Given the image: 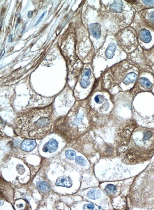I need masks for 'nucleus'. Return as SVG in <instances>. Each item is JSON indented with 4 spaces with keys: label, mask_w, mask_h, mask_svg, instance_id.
<instances>
[{
    "label": "nucleus",
    "mask_w": 154,
    "mask_h": 210,
    "mask_svg": "<svg viewBox=\"0 0 154 210\" xmlns=\"http://www.w3.org/2000/svg\"><path fill=\"white\" fill-rule=\"evenodd\" d=\"M53 112V106L51 105L32 110L21 115L15 120L17 134L25 138H42L51 129Z\"/></svg>",
    "instance_id": "f257e3e1"
},
{
    "label": "nucleus",
    "mask_w": 154,
    "mask_h": 210,
    "mask_svg": "<svg viewBox=\"0 0 154 210\" xmlns=\"http://www.w3.org/2000/svg\"><path fill=\"white\" fill-rule=\"evenodd\" d=\"M37 145L36 142L34 140H24L21 143V148L24 151L30 152L33 151Z\"/></svg>",
    "instance_id": "f03ea898"
},
{
    "label": "nucleus",
    "mask_w": 154,
    "mask_h": 210,
    "mask_svg": "<svg viewBox=\"0 0 154 210\" xmlns=\"http://www.w3.org/2000/svg\"><path fill=\"white\" fill-rule=\"evenodd\" d=\"M58 142L55 140L51 139L44 146L43 151L44 152H47L51 153L54 152L58 149Z\"/></svg>",
    "instance_id": "7ed1b4c3"
},
{
    "label": "nucleus",
    "mask_w": 154,
    "mask_h": 210,
    "mask_svg": "<svg viewBox=\"0 0 154 210\" xmlns=\"http://www.w3.org/2000/svg\"><path fill=\"white\" fill-rule=\"evenodd\" d=\"M89 29L91 35L93 37L96 39L99 38L101 35V30L100 26L98 24L94 23L90 25Z\"/></svg>",
    "instance_id": "20e7f679"
},
{
    "label": "nucleus",
    "mask_w": 154,
    "mask_h": 210,
    "mask_svg": "<svg viewBox=\"0 0 154 210\" xmlns=\"http://www.w3.org/2000/svg\"><path fill=\"white\" fill-rule=\"evenodd\" d=\"M72 185V180L68 177H62L57 180L55 185L57 186H62L70 187Z\"/></svg>",
    "instance_id": "39448f33"
},
{
    "label": "nucleus",
    "mask_w": 154,
    "mask_h": 210,
    "mask_svg": "<svg viewBox=\"0 0 154 210\" xmlns=\"http://www.w3.org/2000/svg\"><path fill=\"white\" fill-rule=\"evenodd\" d=\"M90 74L91 72L90 70L85 69L80 82V86L82 87L86 88L89 85L90 82L89 81V77L90 75Z\"/></svg>",
    "instance_id": "423d86ee"
},
{
    "label": "nucleus",
    "mask_w": 154,
    "mask_h": 210,
    "mask_svg": "<svg viewBox=\"0 0 154 210\" xmlns=\"http://www.w3.org/2000/svg\"><path fill=\"white\" fill-rule=\"evenodd\" d=\"M139 36L141 40L145 43H149L151 40V34L146 29L140 31Z\"/></svg>",
    "instance_id": "0eeeda50"
},
{
    "label": "nucleus",
    "mask_w": 154,
    "mask_h": 210,
    "mask_svg": "<svg viewBox=\"0 0 154 210\" xmlns=\"http://www.w3.org/2000/svg\"><path fill=\"white\" fill-rule=\"evenodd\" d=\"M137 78V75L134 73H129L126 76L125 78L123 80V82L126 85L133 83L135 81Z\"/></svg>",
    "instance_id": "6e6552de"
},
{
    "label": "nucleus",
    "mask_w": 154,
    "mask_h": 210,
    "mask_svg": "<svg viewBox=\"0 0 154 210\" xmlns=\"http://www.w3.org/2000/svg\"><path fill=\"white\" fill-rule=\"evenodd\" d=\"M116 49V45L114 43L109 45L105 52V55L108 59L112 58L114 55L115 51Z\"/></svg>",
    "instance_id": "1a4fd4ad"
},
{
    "label": "nucleus",
    "mask_w": 154,
    "mask_h": 210,
    "mask_svg": "<svg viewBox=\"0 0 154 210\" xmlns=\"http://www.w3.org/2000/svg\"><path fill=\"white\" fill-rule=\"evenodd\" d=\"M101 195V192L96 189L91 190L87 194V196L89 198L94 200L99 199Z\"/></svg>",
    "instance_id": "9d476101"
},
{
    "label": "nucleus",
    "mask_w": 154,
    "mask_h": 210,
    "mask_svg": "<svg viewBox=\"0 0 154 210\" xmlns=\"http://www.w3.org/2000/svg\"><path fill=\"white\" fill-rule=\"evenodd\" d=\"M140 85L144 88L149 89L152 87V83L148 79L145 78H141L139 80Z\"/></svg>",
    "instance_id": "9b49d317"
},
{
    "label": "nucleus",
    "mask_w": 154,
    "mask_h": 210,
    "mask_svg": "<svg viewBox=\"0 0 154 210\" xmlns=\"http://www.w3.org/2000/svg\"><path fill=\"white\" fill-rule=\"evenodd\" d=\"M38 188L43 193H47L49 191V186L45 181H40L37 184Z\"/></svg>",
    "instance_id": "f8f14e48"
},
{
    "label": "nucleus",
    "mask_w": 154,
    "mask_h": 210,
    "mask_svg": "<svg viewBox=\"0 0 154 210\" xmlns=\"http://www.w3.org/2000/svg\"><path fill=\"white\" fill-rule=\"evenodd\" d=\"M119 2L116 1L110 7L111 11L115 13H120L122 10V6Z\"/></svg>",
    "instance_id": "ddd939ff"
},
{
    "label": "nucleus",
    "mask_w": 154,
    "mask_h": 210,
    "mask_svg": "<svg viewBox=\"0 0 154 210\" xmlns=\"http://www.w3.org/2000/svg\"><path fill=\"white\" fill-rule=\"evenodd\" d=\"M66 156L69 159L73 160L76 158V154L74 151L68 150L66 152Z\"/></svg>",
    "instance_id": "4468645a"
},
{
    "label": "nucleus",
    "mask_w": 154,
    "mask_h": 210,
    "mask_svg": "<svg viewBox=\"0 0 154 210\" xmlns=\"http://www.w3.org/2000/svg\"><path fill=\"white\" fill-rule=\"evenodd\" d=\"M105 191L108 193L114 194L117 191V188L114 185L110 184L106 186Z\"/></svg>",
    "instance_id": "2eb2a0df"
},
{
    "label": "nucleus",
    "mask_w": 154,
    "mask_h": 210,
    "mask_svg": "<svg viewBox=\"0 0 154 210\" xmlns=\"http://www.w3.org/2000/svg\"><path fill=\"white\" fill-rule=\"evenodd\" d=\"M76 162L77 164L83 167L86 166L87 164V162L86 160L81 156H78L76 157Z\"/></svg>",
    "instance_id": "dca6fc26"
},
{
    "label": "nucleus",
    "mask_w": 154,
    "mask_h": 210,
    "mask_svg": "<svg viewBox=\"0 0 154 210\" xmlns=\"http://www.w3.org/2000/svg\"><path fill=\"white\" fill-rule=\"evenodd\" d=\"M104 99L103 96L101 95H97L94 98V100L96 102L99 103L102 102Z\"/></svg>",
    "instance_id": "f3484780"
},
{
    "label": "nucleus",
    "mask_w": 154,
    "mask_h": 210,
    "mask_svg": "<svg viewBox=\"0 0 154 210\" xmlns=\"http://www.w3.org/2000/svg\"><path fill=\"white\" fill-rule=\"evenodd\" d=\"M152 135V132L151 131H148L144 134L143 139L144 140H148L150 138Z\"/></svg>",
    "instance_id": "a211bd4d"
},
{
    "label": "nucleus",
    "mask_w": 154,
    "mask_h": 210,
    "mask_svg": "<svg viewBox=\"0 0 154 210\" xmlns=\"http://www.w3.org/2000/svg\"><path fill=\"white\" fill-rule=\"evenodd\" d=\"M46 13H47V10L45 11L42 14V15L39 18V20H38V21L36 23H35V26H37L40 22H41V21H42V19H43L44 16V15H46Z\"/></svg>",
    "instance_id": "6ab92c4d"
},
{
    "label": "nucleus",
    "mask_w": 154,
    "mask_h": 210,
    "mask_svg": "<svg viewBox=\"0 0 154 210\" xmlns=\"http://www.w3.org/2000/svg\"><path fill=\"white\" fill-rule=\"evenodd\" d=\"M143 2L148 6H152L154 5V1H144Z\"/></svg>",
    "instance_id": "aec40b11"
},
{
    "label": "nucleus",
    "mask_w": 154,
    "mask_h": 210,
    "mask_svg": "<svg viewBox=\"0 0 154 210\" xmlns=\"http://www.w3.org/2000/svg\"><path fill=\"white\" fill-rule=\"evenodd\" d=\"M84 209H93L94 208V206L92 204H88L84 206Z\"/></svg>",
    "instance_id": "412c9836"
},
{
    "label": "nucleus",
    "mask_w": 154,
    "mask_h": 210,
    "mask_svg": "<svg viewBox=\"0 0 154 210\" xmlns=\"http://www.w3.org/2000/svg\"><path fill=\"white\" fill-rule=\"evenodd\" d=\"M149 18L151 21L154 23V12L151 13L149 15Z\"/></svg>",
    "instance_id": "4be33fe9"
},
{
    "label": "nucleus",
    "mask_w": 154,
    "mask_h": 210,
    "mask_svg": "<svg viewBox=\"0 0 154 210\" xmlns=\"http://www.w3.org/2000/svg\"><path fill=\"white\" fill-rule=\"evenodd\" d=\"M33 11H29V13H28V17H32V16H33Z\"/></svg>",
    "instance_id": "5701e85b"
},
{
    "label": "nucleus",
    "mask_w": 154,
    "mask_h": 210,
    "mask_svg": "<svg viewBox=\"0 0 154 210\" xmlns=\"http://www.w3.org/2000/svg\"><path fill=\"white\" fill-rule=\"evenodd\" d=\"M5 53V50L4 49H2V51H1V58H2V56L3 55V54H4Z\"/></svg>",
    "instance_id": "b1692460"
},
{
    "label": "nucleus",
    "mask_w": 154,
    "mask_h": 210,
    "mask_svg": "<svg viewBox=\"0 0 154 210\" xmlns=\"http://www.w3.org/2000/svg\"><path fill=\"white\" fill-rule=\"evenodd\" d=\"M12 34H11V35H10V36H9V42H11V41H12Z\"/></svg>",
    "instance_id": "393cba45"
},
{
    "label": "nucleus",
    "mask_w": 154,
    "mask_h": 210,
    "mask_svg": "<svg viewBox=\"0 0 154 210\" xmlns=\"http://www.w3.org/2000/svg\"><path fill=\"white\" fill-rule=\"evenodd\" d=\"M153 117H154V115L153 116Z\"/></svg>",
    "instance_id": "a878e982"
}]
</instances>
